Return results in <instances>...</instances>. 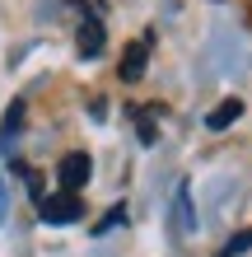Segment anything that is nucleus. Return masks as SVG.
Listing matches in <instances>:
<instances>
[{
  "mask_svg": "<svg viewBox=\"0 0 252 257\" xmlns=\"http://www.w3.org/2000/svg\"><path fill=\"white\" fill-rule=\"evenodd\" d=\"M38 215H42V224H70V220H80V196L75 192L42 196V201H38Z\"/></svg>",
  "mask_w": 252,
  "mask_h": 257,
  "instance_id": "1",
  "label": "nucleus"
},
{
  "mask_svg": "<svg viewBox=\"0 0 252 257\" xmlns=\"http://www.w3.org/2000/svg\"><path fill=\"white\" fill-rule=\"evenodd\" d=\"M89 173H94V159H89L84 150H70V155L61 159V169H56V178H61V192H80V187H89Z\"/></svg>",
  "mask_w": 252,
  "mask_h": 257,
  "instance_id": "2",
  "label": "nucleus"
},
{
  "mask_svg": "<svg viewBox=\"0 0 252 257\" xmlns=\"http://www.w3.org/2000/svg\"><path fill=\"white\" fill-rule=\"evenodd\" d=\"M145 66H150V38H136L126 47V56H122V66H117V75H122L126 84H136L140 75H145Z\"/></svg>",
  "mask_w": 252,
  "mask_h": 257,
  "instance_id": "3",
  "label": "nucleus"
},
{
  "mask_svg": "<svg viewBox=\"0 0 252 257\" xmlns=\"http://www.w3.org/2000/svg\"><path fill=\"white\" fill-rule=\"evenodd\" d=\"M238 117H243V103L238 98H224V103H215V112L205 117V126H210V131H224V126L238 122Z\"/></svg>",
  "mask_w": 252,
  "mask_h": 257,
  "instance_id": "4",
  "label": "nucleus"
},
{
  "mask_svg": "<svg viewBox=\"0 0 252 257\" xmlns=\"http://www.w3.org/2000/svg\"><path fill=\"white\" fill-rule=\"evenodd\" d=\"M103 28H98V19H94V14H84V19H80V56H98V47H103Z\"/></svg>",
  "mask_w": 252,
  "mask_h": 257,
  "instance_id": "5",
  "label": "nucleus"
},
{
  "mask_svg": "<svg viewBox=\"0 0 252 257\" xmlns=\"http://www.w3.org/2000/svg\"><path fill=\"white\" fill-rule=\"evenodd\" d=\"M173 215H177V229H182V234H191V229H196V220H191V201H187V187L177 192V201H173Z\"/></svg>",
  "mask_w": 252,
  "mask_h": 257,
  "instance_id": "6",
  "label": "nucleus"
},
{
  "mask_svg": "<svg viewBox=\"0 0 252 257\" xmlns=\"http://www.w3.org/2000/svg\"><path fill=\"white\" fill-rule=\"evenodd\" d=\"M247 248H252V234H233L229 243L219 248V257H238V252H247Z\"/></svg>",
  "mask_w": 252,
  "mask_h": 257,
  "instance_id": "7",
  "label": "nucleus"
},
{
  "mask_svg": "<svg viewBox=\"0 0 252 257\" xmlns=\"http://www.w3.org/2000/svg\"><path fill=\"white\" fill-rule=\"evenodd\" d=\"M122 220H126V206H117L112 215H103V224H98L94 234H108V229H117V224H122Z\"/></svg>",
  "mask_w": 252,
  "mask_h": 257,
  "instance_id": "8",
  "label": "nucleus"
},
{
  "mask_svg": "<svg viewBox=\"0 0 252 257\" xmlns=\"http://www.w3.org/2000/svg\"><path fill=\"white\" fill-rule=\"evenodd\" d=\"M136 131H140V141H154V122H150V117H140Z\"/></svg>",
  "mask_w": 252,
  "mask_h": 257,
  "instance_id": "9",
  "label": "nucleus"
},
{
  "mask_svg": "<svg viewBox=\"0 0 252 257\" xmlns=\"http://www.w3.org/2000/svg\"><path fill=\"white\" fill-rule=\"evenodd\" d=\"M5 210H10V201H5V183H0V224H5Z\"/></svg>",
  "mask_w": 252,
  "mask_h": 257,
  "instance_id": "10",
  "label": "nucleus"
}]
</instances>
